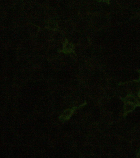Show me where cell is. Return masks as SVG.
Masks as SVG:
<instances>
[{
    "mask_svg": "<svg viewBox=\"0 0 140 158\" xmlns=\"http://www.w3.org/2000/svg\"><path fill=\"white\" fill-rule=\"evenodd\" d=\"M74 49V46L72 44H69L68 41H65L64 44L63 50L62 52H64V53H70L72 52Z\"/></svg>",
    "mask_w": 140,
    "mask_h": 158,
    "instance_id": "cell-1",
    "label": "cell"
}]
</instances>
